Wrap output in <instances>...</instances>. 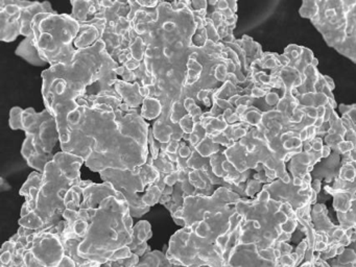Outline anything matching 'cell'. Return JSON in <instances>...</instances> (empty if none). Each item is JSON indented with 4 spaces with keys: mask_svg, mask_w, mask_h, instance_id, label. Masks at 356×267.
Masks as SVG:
<instances>
[{
    "mask_svg": "<svg viewBox=\"0 0 356 267\" xmlns=\"http://www.w3.org/2000/svg\"><path fill=\"white\" fill-rule=\"evenodd\" d=\"M83 195L78 212L87 221V231L79 254L102 265L113 262L116 252L132 243L134 227L128 202L122 192L107 185L88 186Z\"/></svg>",
    "mask_w": 356,
    "mask_h": 267,
    "instance_id": "obj_1",
    "label": "cell"
},
{
    "mask_svg": "<svg viewBox=\"0 0 356 267\" xmlns=\"http://www.w3.org/2000/svg\"><path fill=\"white\" fill-rule=\"evenodd\" d=\"M228 225L218 211L206 212L203 219L184 227L170 238L166 257L172 265L184 267H222L224 259L218 248L220 236Z\"/></svg>",
    "mask_w": 356,
    "mask_h": 267,
    "instance_id": "obj_2",
    "label": "cell"
},
{
    "mask_svg": "<svg viewBox=\"0 0 356 267\" xmlns=\"http://www.w3.org/2000/svg\"><path fill=\"white\" fill-rule=\"evenodd\" d=\"M135 267H172V264L168 260L166 254L160 250H153L147 252Z\"/></svg>",
    "mask_w": 356,
    "mask_h": 267,
    "instance_id": "obj_3",
    "label": "cell"
},
{
    "mask_svg": "<svg viewBox=\"0 0 356 267\" xmlns=\"http://www.w3.org/2000/svg\"><path fill=\"white\" fill-rule=\"evenodd\" d=\"M152 237L151 225L147 221H140L136 227H133L132 243L129 245L132 252L141 244L147 243V240Z\"/></svg>",
    "mask_w": 356,
    "mask_h": 267,
    "instance_id": "obj_4",
    "label": "cell"
},
{
    "mask_svg": "<svg viewBox=\"0 0 356 267\" xmlns=\"http://www.w3.org/2000/svg\"><path fill=\"white\" fill-rule=\"evenodd\" d=\"M139 256L133 254L130 258L124 259V260L115 261V262H111L112 267H135L138 265Z\"/></svg>",
    "mask_w": 356,
    "mask_h": 267,
    "instance_id": "obj_5",
    "label": "cell"
},
{
    "mask_svg": "<svg viewBox=\"0 0 356 267\" xmlns=\"http://www.w3.org/2000/svg\"><path fill=\"white\" fill-rule=\"evenodd\" d=\"M58 267H76V262L70 257L65 256Z\"/></svg>",
    "mask_w": 356,
    "mask_h": 267,
    "instance_id": "obj_6",
    "label": "cell"
},
{
    "mask_svg": "<svg viewBox=\"0 0 356 267\" xmlns=\"http://www.w3.org/2000/svg\"><path fill=\"white\" fill-rule=\"evenodd\" d=\"M81 267H102V264L97 262H93V261H89L86 264L82 265Z\"/></svg>",
    "mask_w": 356,
    "mask_h": 267,
    "instance_id": "obj_7",
    "label": "cell"
},
{
    "mask_svg": "<svg viewBox=\"0 0 356 267\" xmlns=\"http://www.w3.org/2000/svg\"><path fill=\"white\" fill-rule=\"evenodd\" d=\"M120 267H122V266H120Z\"/></svg>",
    "mask_w": 356,
    "mask_h": 267,
    "instance_id": "obj_8",
    "label": "cell"
}]
</instances>
